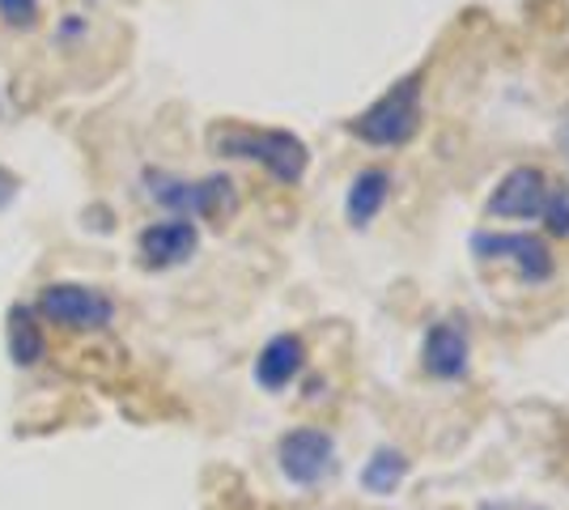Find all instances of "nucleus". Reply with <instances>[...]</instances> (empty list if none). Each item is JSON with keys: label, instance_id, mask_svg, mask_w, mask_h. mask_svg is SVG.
<instances>
[{"label": "nucleus", "instance_id": "f257e3e1", "mask_svg": "<svg viewBox=\"0 0 569 510\" xmlns=\"http://www.w3.org/2000/svg\"><path fill=\"white\" fill-rule=\"evenodd\" d=\"M209 146L221 158L256 162V167L268 170L284 188H298L307 179V167H310L307 141L293 137V132H284V128H251V123L221 120L209 128Z\"/></svg>", "mask_w": 569, "mask_h": 510}, {"label": "nucleus", "instance_id": "f03ea898", "mask_svg": "<svg viewBox=\"0 0 569 510\" xmlns=\"http://www.w3.org/2000/svg\"><path fill=\"white\" fill-rule=\"evenodd\" d=\"M421 98H426V73L412 69L387 94L375 98L361 116H353L349 132H353L361 146H375V149L408 146L417 137V128H421Z\"/></svg>", "mask_w": 569, "mask_h": 510}, {"label": "nucleus", "instance_id": "7ed1b4c3", "mask_svg": "<svg viewBox=\"0 0 569 510\" xmlns=\"http://www.w3.org/2000/svg\"><path fill=\"white\" fill-rule=\"evenodd\" d=\"M144 196L167 209L170 218H213L226 221L234 218L238 209V183L230 174H204V179H183V174H170V170L149 167L141 174Z\"/></svg>", "mask_w": 569, "mask_h": 510}, {"label": "nucleus", "instance_id": "20e7f679", "mask_svg": "<svg viewBox=\"0 0 569 510\" xmlns=\"http://www.w3.org/2000/svg\"><path fill=\"white\" fill-rule=\"evenodd\" d=\"M468 247L480 264H510L527 286H545L557 272V256L548 239L527 234V230H476Z\"/></svg>", "mask_w": 569, "mask_h": 510}, {"label": "nucleus", "instance_id": "39448f33", "mask_svg": "<svg viewBox=\"0 0 569 510\" xmlns=\"http://www.w3.org/2000/svg\"><path fill=\"white\" fill-rule=\"evenodd\" d=\"M39 316L64 332H107L116 323V302L81 281H51L39 293Z\"/></svg>", "mask_w": 569, "mask_h": 510}, {"label": "nucleus", "instance_id": "423d86ee", "mask_svg": "<svg viewBox=\"0 0 569 510\" xmlns=\"http://www.w3.org/2000/svg\"><path fill=\"white\" fill-rule=\"evenodd\" d=\"M277 468L284 481L298 489H315L332 481L336 472V438L319 426H298L277 442Z\"/></svg>", "mask_w": 569, "mask_h": 510}, {"label": "nucleus", "instance_id": "0eeeda50", "mask_svg": "<svg viewBox=\"0 0 569 510\" xmlns=\"http://www.w3.org/2000/svg\"><path fill=\"white\" fill-rule=\"evenodd\" d=\"M548 174L540 167H515L506 170L498 179L493 196L485 200V213L489 218H506V221H540L545 213V200H548Z\"/></svg>", "mask_w": 569, "mask_h": 510}, {"label": "nucleus", "instance_id": "6e6552de", "mask_svg": "<svg viewBox=\"0 0 569 510\" xmlns=\"http://www.w3.org/2000/svg\"><path fill=\"white\" fill-rule=\"evenodd\" d=\"M421 366H426L429 379H438V383H455V379L468 374V366H472V337H468L463 319L429 323L426 344H421Z\"/></svg>", "mask_w": 569, "mask_h": 510}, {"label": "nucleus", "instance_id": "1a4fd4ad", "mask_svg": "<svg viewBox=\"0 0 569 510\" xmlns=\"http://www.w3.org/2000/svg\"><path fill=\"white\" fill-rule=\"evenodd\" d=\"M200 247V230L196 221L188 218H167V221H153L144 226L137 234V251H141V264L153 268V272H167V268L188 264Z\"/></svg>", "mask_w": 569, "mask_h": 510}, {"label": "nucleus", "instance_id": "9d476101", "mask_svg": "<svg viewBox=\"0 0 569 510\" xmlns=\"http://www.w3.org/2000/svg\"><path fill=\"white\" fill-rule=\"evenodd\" d=\"M307 366V344L298 332H277L256 358V383L263 391H284Z\"/></svg>", "mask_w": 569, "mask_h": 510}, {"label": "nucleus", "instance_id": "9b49d317", "mask_svg": "<svg viewBox=\"0 0 569 510\" xmlns=\"http://www.w3.org/2000/svg\"><path fill=\"white\" fill-rule=\"evenodd\" d=\"M391 183H396V179H391L387 167L357 170L349 192H345V221H349L353 230H366V226L382 213V204L391 200Z\"/></svg>", "mask_w": 569, "mask_h": 510}, {"label": "nucleus", "instance_id": "f8f14e48", "mask_svg": "<svg viewBox=\"0 0 569 510\" xmlns=\"http://www.w3.org/2000/svg\"><path fill=\"white\" fill-rule=\"evenodd\" d=\"M4 344H9L13 366H22V370L43 362L48 340H43V328H39L34 307H26V302H13V307H9V316H4Z\"/></svg>", "mask_w": 569, "mask_h": 510}, {"label": "nucleus", "instance_id": "ddd939ff", "mask_svg": "<svg viewBox=\"0 0 569 510\" xmlns=\"http://www.w3.org/2000/svg\"><path fill=\"white\" fill-rule=\"evenodd\" d=\"M403 477H408V456L400 447H379L361 468V489L375 493V498H387L403 486Z\"/></svg>", "mask_w": 569, "mask_h": 510}, {"label": "nucleus", "instance_id": "4468645a", "mask_svg": "<svg viewBox=\"0 0 569 510\" xmlns=\"http://www.w3.org/2000/svg\"><path fill=\"white\" fill-rule=\"evenodd\" d=\"M540 221H545L548 239H569V183H552L548 188Z\"/></svg>", "mask_w": 569, "mask_h": 510}, {"label": "nucleus", "instance_id": "2eb2a0df", "mask_svg": "<svg viewBox=\"0 0 569 510\" xmlns=\"http://www.w3.org/2000/svg\"><path fill=\"white\" fill-rule=\"evenodd\" d=\"M0 18L13 26V30H26L39 18V0H0Z\"/></svg>", "mask_w": 569, "mask_h": 510}, {"label": "nucleus", "instance_id": "dca6fc26", "mask_svg": "<svg viewBox=\"0 0 569 510\" xmlns=\"http://www.w3.org/2000/svg\"><path fill=\"white\" fill-rule=\"evenodd\" d=\"M18 188H22V183H18V174L0 167V213H4V209H9L13 200H18Z\"/></svg>", "mask_w": 569, "mask_h": 510}, {"label": "nucleus", "instance_id": "f3484780", "mask_svg": "<svg viewBox=\"0 0 569 510\" xmlns=\"http://www.w3.org/2000/svg\"><path fill=\"white\" fill-rule=\"evenodd\" d=\"M557 146H561V153H566V162H569V111H566V120L557 123Z\"/></svg>", "mask_w": 569, "mask_h": 510}, {"label": "nucleus", "instance_id": "a211bd4d", "mask_svg": "<svg viewBox=\"0 0 569 510\" xmlns=\"http://www.w3.org/2000/svg\"><path fill=\"white\" fill-rule=\"evenodd\" d=\"M0 111H4V102H0Z\"/></svg>", "mask_w": 569, "mask_h": 510}]
</instances>
